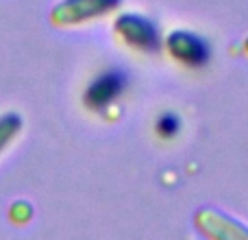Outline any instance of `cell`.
I'll return each instance as SVG.
<instances>
[{
    "label": "cell",
    "mask_w": 248,
    "mask_h": 240,
    "mask_svg": "<svg viewBox=\"0 0 248 240\" xmlns=\"http://www.w3.org/2000/svg\"><path fill=\"white\" fill-rule=\"evenodd\" d=\"M118 37L126 44L128 48L140 52H157L161 46V35H159L157 26L150 20L135 13H122L113 24Z\"/></svg>",
    "instance_id": "obj_1"
},
{
    "label": "cell",
    "mask_w": 248,
    "mask_h": 240,
    "mask_svg": "<svg viewBox=\"0 0 248 240\" xmlns=\"http://www.w3.org/2000/svg\"><path fill=\"white\" fill-rule=\"evenodd\" d=\"M118 4L120 0H61L50 11V22L55 26H77L107 16Z\"/></svg>",
    "instance_id": "obj_2"
},
{
    "label": "cell",
    "mask_w": 248,
    "mask_h": 240,
    "mask_svg": "<svg viewBox=\"0 0 248 240\" xmlns=\"http://www.w3.org/2000/svg\"><path fill=\"white\" fill-rule=\"evenodd\" d=\"M166 51L176 64L185 68H202L211 57L209 44L189 31H172L166 37Z\"/></svg>",
    "instance_id": "obj_3"
},
{
    "label": "cell",
    "mask_w": 248,
    "mask_h": 240,
    "mask_svg": "<svg viewBox=\"0 0 248 240\" xmlns=\"http://www.w3.org/2000/svg\"><path fill=\"white\" fill-rule=\"evenodd\" d=\"M194 225L207 240H248V227L214 207H202L194 214Z\"/></svg>",
    "instance_id": "obj_4"
},
{
    "label": "cell",
    "mask_w": 248,
    "mask_h": 240,
    "mask_svg": "<svg viewBox=\"0 0 248 240\" xmlns=\"http://www.w3.org/2000/svg\"><path fill=\"white\" fill-rule=\"evenodd\" d=\"M124 87H126V77L120 70H107L87 86L85 94H83V103L92 112H105L120 99Z\"/></svg>",
    "instance_id": "obj_5"
},
{
    "label": "cell",
    "mask_w": 248,
    "mask_h": 240,
    "mask_svg": "<svg viewBox=\"0 0 248 240\" xmlns=\"http://www.w3.org/2000/svg\"><path fill=\"white\" fill-rule=\"evenodd\" d=\"M22 131V118L16 112H7L0 116V155L4 153L9 144L20 136Z\"/></svg>",
    "instance_id": "obj_6"
},
{
    "label": "cell",
    "mask_w": 248,
    "mask_h": 240,
    "mask_svg": "<svg viewBox=\"0 0 248 240\" xmlns=\"http://www.w3.org/2000/svg\"><path fill=\"white\" fill-rule=\"evenodd\" d=\"M155 131H157L159 137L170 140V137H174L176 133L181 131V118L176 116V114H172V112L161 114V116L157 118V122H155Z\"/></svg>",
    "instance_id": "obj_7"
},
{
    "label": "cell",
    "mask_w": 248,
    "mask_h": 240,
    "mask_svg": "<svg viewBox=\"0 0 248 240\" xmlns=\"http://www.w3.org/2000/svg\"><path fill=\"white\" fill-rule=\"evenodd\" d=\"M246 52H248V39H246Z\"/></svg>",
    "instance_id": "obj_8"
}]
</instances>
